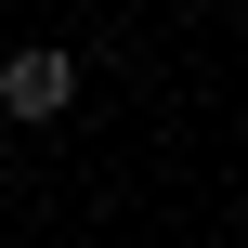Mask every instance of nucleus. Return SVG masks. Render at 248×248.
Wrapping results in <instances>:
<instances>
[{
    "label": "nucleus",
    "instance_id": "obj_1",
    "mask_svg": "<svg viewBox=\"0 0 248 248\" xmlns=\"http://www.w3.org/2000/svg\"><path fill=\"white\" fill-rule=\"evenodd\" d=\"M65 92H78L65 52H13V65H0V105H13V118H65Z\"/></svg>",
    "mask_w": 248,
    "mask_h": 248
}]
</instances>
